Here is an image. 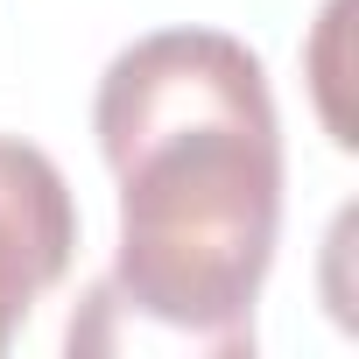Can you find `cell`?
I'll use <instances>...</instances> for the list:
<instances>
[{"label":"cell","mask_w":359,"mask_h":359,"mask_svg":"<svg viewBox=\"0 0 359 359\" xmlns=\"http://www.w3.org/2000/svg\"><path fill=\"white\" fill-rule=\"evenodd\" d=\"M92 134L120 184V247L64 345L254 352L282 233V120L261 57L226 29H155L106 64Z\"/></svg>","instance_id":"cell-1"},{"label":"cell","mask_w":359,"mask_h":359,"mask_svg":"<svg viewBox=\"0 0 359 359\" xmlns=\"http://www.w3.org/2000/svg\"><path fill=\"white\" fill-rule=\"evenodd\" d=\"M71 254H78V205L64 169L43 148L0 134V352L22 331V317L71 275Z\"/></svg>","instance_id":"cell-2"}]
</instances>
